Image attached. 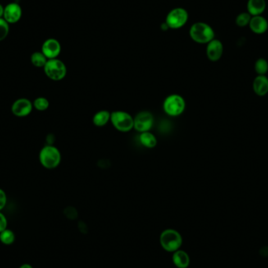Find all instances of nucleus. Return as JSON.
Listing matches in <instances>:
<instances>
[{"mask_svg": "<svg viewBox=\"0 0 268 268\" xmlns=\"http://www.w3.org/2000/svg\"><path fill=\"white\" fill-rule=\"evenodd\" d=\"M162 109L169 117H178L185 111V99L178 93L169 95L164 100Z\"/></svg>", "mask_w": 268, "mask_h": 268, "instance_id": "f257e3e1", "label": "nucleus"}, {"mask_svg": "<svg viewBox=\"0 0 268 268\" xmlns=\"http://www.w3.org/2000/svg\"><path fill=\"white\" fill-rule=\"evenodd\" d=\"M39 161L46 169H56L61 164V151L53 144H47L39 152Z\"/></svg>", "mask_w": 268, "mask_h": 268, "instance_id": "f03ea898", "label": "nucleus"}, {"mask_svg": "<svg viewBox=\"0 0 268 268\" xmlns=\"http://www.w3.org/2000/svg\"><path fill=\"white\" fill-rule=\"evenodd\" d=\"M110 123L116 130L121 133H129L134 128V117L127 111L121 110L111 112Z\"/></svg>", "mask_w": 268, "mask_h": 268, "instance_id": "7ed1b4c3", "label": "nucleus"}, {"mask_svg": "<svg viewBox=\"0 0 268 268\" xmlns=\"http://www.w3.org/2000/svg\"><path fill=\"white\" fill-rule=\"evenodd\" d=\"M189 34L192 40L200 44L209 43L215 36L214 29L203 22L195 23L190 28Z\"/></svg>", "mask_w": 268, "mask_h": 268, "instance_id": "20e7f679", "label": "nucleus"}, {"mask_svg": "<svg viewBox=\"0 0 268 268\" xmlns=\"http://www.w3.org/2000/svg\"><path fill=\"white\" fill-rule=\"evenodd\" d=\"M181 235L178 231L174 229H166L161 232L160 235V243L165 251L169 252H174L177 250H179L181 246Z\"/></svg>", "mask_w": 268, "mask_h": 268, "instance_id": "39448f33", "label": "nucleus"}, {"mask_svg": "<svg viewBox=\"0 0 268 268\" xmlns=\"http://www.w3.org/2000/svg\"><path fill=\"white\" fill-rule=\"evenodd\" d=\"M44 72L49 79L53 81H61L67 75V67L65 63L59 59H50L45 65Z\"/></svg>", "mask_w": 268, "mask_h": 268, "instance_id": "423d86ee", "label": "nucleus"}, {"mask_svg": "<svg viewBox=\"0 0 268 268\" xmlns=\"http://www.w3.org/2000/svg\"><path fill=\"white\" fill-rule=\"evenodd\" d=\"M188 20L187 10L181 7L172 10L166 16L165 24L172 29H178L185 25Z\"/></svg>", "mask_w": 268, "mask_h": 268, "instance_id": "0eeeda50", "label": "nucleus"}, {"mask_svg": "<svg viewBox=\"0 0 268 268\" xmlns=\"http://www.w3.org/2000/svg\"><path fill=\"white\" fill-rule=\"evenodd\" d=\"M155 123V118L152 113L142 111L137 113L134 117V128L138 133L151 131Z\"/></svg>", "mask_w": 268, "mask_h": 268, "instance_id": "6e6552de", "label": "nucleus"}, {"mask_svg": "<svg viewBox=\"0 0 268 268\" xmlns=\"http://www.w3.org/2000/svg\"><path fill=\"white\" fill-rule=\"evenodd\" d=\"M33 109V102L27 98H20L13 103L11 111L17 117L23 118L30 115Z\"/></svg>", "mask_w": 268, "mask_h": 268, "instance_id": "1a4fd4ad", "label": "nucleus"}, {"mask_svg": "<svg viewBox=\"0 0 268 268\" xmlns=\"http://www.w3.org/2000/svg\"><path fill=\"white\" fill-rule=\"evenodd\" d=\"M22 16V10L20 5L16 2L9 3L4 7V13L2 18L8 24H15L18 22Z\"/></svg>", "mask_w": 268, "mask_h": 268, "instance_id": "9d476101", "label": "nucleus"}, {"mask_svg": "<svg viewBox=\"0 0 268 268\" xmlns=\"http://www.w3.org/2000/svg\"><path fill=\"white\" fill-rule=\"evenodd\" d=\"M61 52V44L55 38H48L42 44V53L48 60L57 58Z\"/></svg>", "mask_w": 268, "mask_h": 268, "instance_id": "9b49d317", "label": "nucleus"}, {"mask_svg": "<svg viewBox=\"0 0 268 268\" xmlns=\"http://www.w3.org/2000/svg\"><path fill=\"white\" fill-rule=\"evenodd\" d=\"M223 52H224V47L220 40L213 39L207 43L206 55L210 61L214 62L219 61L221 58Z\"/></svg>", "mask_w": 268, "mask_h": 268, "instance_id": "f8f14e48", "label": "nucleus"}, {"mask_svg": "<svg viewBox=\"0 0 268 268\" xmlns=\"http://www.w3.org/2000/svg\"><path fill=\"white\" fill-rule=\"evenodd\" d=\"M250 28L252 33L256 34H264L268 28V20L262 16H254L250 20Z\"/></svg>", "mask_w": 268, "mask_h": 268, "instance_id": "ddd939ff", "label": "nucleus"}, {"mask_svg": "<svg viewBox=\"0 0 268 268\" xmlns=\"http://www.w3.org/2000/svg\"><path fill=\"white\" fill-rule=\"evenodd\" d=\"M253 90L256 95L263 97L268 93V79L265 75H258L254 79Z\"/></svg>", "mask_w": 268, "mask_h": 268, "instance_id": "4468645a", "label": "nucleus"}, {"mask_svg": "<svg viewBox=\"0 0 268 268\" xmlns=\"http://www.w3.org/2000/svg\"><path fill=\"white\" fill-rule=\"evenodd\" d=\"M266 9L265 0H249L247 10L251 16H260Z\"/></svg>", "mask_w": 268, "mask_h": 268, "instance_id": "2eb2a0df", "label": "nucleus"}, {"mask_svg": "<svg viewBox=\"0 0 268 268\" xmlns=\"http://www.w3.org/2000/svg\"><path fill=\"white\" fill-rule=\"evenodd\" d=\"M173 262L177 268H187L189 266L190 257L185 251L178 250L174 252Z\"/></svg>", "mask_w": 268, "mask_h": 268, "instance_id": "dca6fc26", "label": "nucleus"}, {"mask_svg": "<svg viewBox=\"0 0 268 268\" xmlns=\"http://www.w3.org/2000/svg\"><path fill=\"white\" fill-rule=\"evenodd\" d=\"M139 141L141 145L148 149L155 148L158 143L157 137L151 131L140 133Z\"/></svg>", "mask_w": 268, "mask_h": 268, "instance_id": "f3484780", "label": "nucleus"}, {"mask_svg": "<svg viewBox=\"0 0 268 268\" xmlns=\"http://www.w3.org/2000/svg\"><path fill=\"white\" fill-rule=\"evenodd\" d=\"M111 120V112L107 110H101L95 113L93 116V125L97 127H104Z\"/></svg>", "mask_w": 268, "mask_h": 268, "instance_id": "a211bd4d", "label": "nucleus"}, {"mask_svg": "<svg viewBox=\"0 0 268 268\" xmlns=\"http://www.w3.org/2000/svg\"><path fill=\"white\" fill-rule=\"evenodd\" d=\"M47 61H48V59L42 54V51L33 53L31 56V62L36 68H44Z\"/></svg>", "mask_w": 268, "mask_h": 268, "instance_id": "6ab92c4d", "label": "nucleus"}, {"mask_svg": "<svg viewBox=\"0 0 268 268\" xmlns=\"http://www.w3.org/2000/svg\"><path fill=\"white\" fill-rule=\"evenodd\" d=\"M15 234L12 230L6 228V230L0 232V242L5 246H10L15 241Z\"/></svg>", "mask_w": 268, "mask_h": 268, "instance_id": "aec40b11", "label": "nucleus"}, {"mask_svg": "<svg viewBox=\"0 0 268 268\" xmlns=\"http://www.w3.org/2000/svg\"><path fill=\"white\" fill-rule=\"evenodd\" d=\"M33 104V107L36 109L37 111H47L50 107V102H49L48 99L46 98V97H37Z\"/></svg>", "mask_w": 268, "mask_h": 268, "instance_id": "412c9836", "label": "nucleus"}, {"mask_svg": "<svg viewBox=\"0 0 268 268\" xmlns=\"http://www.w3.org/2000/svg\"><path fill=\"white\" fill-rule=\"evenodd\" d=\"M255 71L258 75H265L268 71V61L264 58H260L255 63Z\"/></svg>", "mask_w": 268, "mask_h": 268, "instance_id": "4be33fe9", "label": "nucleus"}, {"mask_svg": "<svg viewBox=\"0 0 268 268\" xmlns=\"http://www.w3.org/2000/svg\"><path fill=\"white\" fill-rule=\"evenodd\" d=\"M252 17L249 13H242L236 18V24L239 27H246L250 24Z\"/></svg>", "mask_w": 268, "mask_h": 268, "instance_id": "5701e85b", "label": "nucleus"}, {"mask_svg": "<svg viewBox=\"0 0 268 268\" xmlns=\"http://www.w3.org/2000/svg\"><path fill=\"white\" fill-rule=\"evenodd\" d=\"M10 32V27L8 23L6 22L4 19L0 18V42L4 40L8 36Z\"/></svg>", "mask_w": 268, "mask_h": 268, "instance_id": "b1692460", "label": "nucleus"}, {"mask_svg": "<svg viewBox=\"0 0 268 268\" xmlns=\"http://www.w3.org/2000/svg\"><path fill=\"white\" fill-rule=\"evenodd\" d=\"M6 202H7V196L6 192L0 188V211H2L6 207Z\"/></svg>", "mask_w": 268, "mask_h": 268, "instance_id": "393cba45", "label": "nucleus"}, {"mask_svg": "<svg viewBox=\"0 0 268 268\" xmlns=\"http://www.w3.org/2000/svg\"><path fill=\"white\" fill-rule=\"evenodd\" d=\"M7 226H8L7 219H6L4 214L0 211V232L6 230V228H7Z\"/></svg>", "mask_w": 268, "mask_h": 268, "instance_id": "a878e982", "label": "nucleus"}, {"mask_svg": "<svg viewBox=\"0 0 268 268\" xmlns=\"http://www.w3.org/2000/svg\"><path fill=\"white\" fill-rule=\"evenodd\" d=\"M3 13H4V7L0 4V18H3Z\"/></svg>", "mask_w": 268, "mask_h": 268, "instance_id": "bb28decb", "label": "nucleus"}, {"mask_svg": "<svg viewBox=\"0 0 268 268\" xmlns=\"http://www.w3.org/2000/svg\"><path fill=\"white\" fill-rule=\"evenodd\" d=\"M19 268H33V267L29 264H24L22 265H20Z\"/></svg>", "mask_w": 268, "mask_h": 268, "instance_id": "cd10ccee", "label": "nucleus"}]
</instances>
